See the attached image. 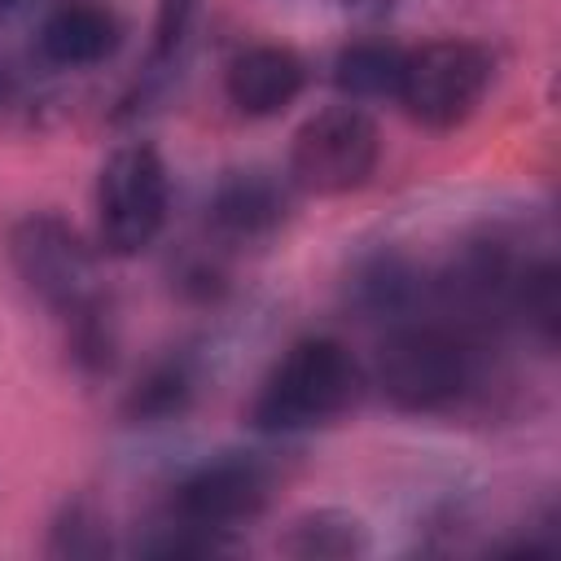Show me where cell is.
Wrapping results in <instances>:
<instances>
[{
    "label": "cell",
    "instance_id": "cell-1",
    "mask_svg": "<svg viewBox=\"0 0 561 561\" xmlns=\"http://www.w3.org/2000/svg\"><path fill=\"white\" fill-rule=\"evenodd\" d=\"M9 259L18 276L57 311L70 320L75 346L83 359H105L110 355V333H105V302L96 285V263L88 245L75 237L53 215H31L9 232Z\"/></svg>",
    "mask_w": 561,
    "mask_h": 561
},
{
    "label": "cell",
    "instance_id": "cell-2",
    "mask_svg": "<svg viewBox=\"0 0 561 561\" xmlns=\"http://www.w3.org/2000/svg\"><path fill=\"white\" fill-rule=\"evenodd\" d=\"M359 386H364L359 364L342 342L302 337L263 377V386L250 403V421L272 434L311 430V425L342 416L359 399Z\"/></svg>",
    "mask_w": 561,
    "mask_h": 561
},
{
    "label": "cell",
    "instance_id": "cell-3",
    "mask_svg": "<svg viewBox=\"0 0 561 561\" xmlns=\"http://www.w3.org/2000/svg\"><path fill=\"white\" fill-rule=\"evenodd\" d=\"M491 83V57L473 39H434L416 53H403V75H399V101L408 114L430 127V131H451L460 127L482 92Z\"/></svg>",
    "mask_w": 561,
    "mask_h": 561
},
{
    "label": "cell",
    "instance_id": "cell-4",
    "mask_svg": "<svg viewBox=\"0 0 561 561\" xmlns=\"http://www.w3.org/2000/svg\"><path fill=\"white\" fill-rule=\"evenodd\" d=\"M101 245L118 259L140 254L167 224V167L153 145H118L96 175Z\"/></svg>",
    "mask_w": 561,
    "mask_h": 561
},
{
    "label": "cell",
    "instance_id": "cell-5",
    "mask_svg": "<svg viewBox=\"0 0 561 561\" xmlns=\"http://www.w3.org/2000/svg\"><path fill=\"white\" fill-rule=\"evenodd\" d=\"M377 123L355 105L311 114L289 145V175L298 188L333 197L359 188L377 167Z\"/></svg>",
    "mask_w": 561,
    "mask_h": 561
},
{
    "label": "cell",
    "instance_id": "cell-6",
    "mask_svg": "<svg viewBox=\"0 0 561 561\" xmlns=\"http://www.w3.org/2000/svg\"><path fill=\"white\" fill-rule=\"evenodd\" d=\"M469 373H473L469 346L456 333L434 329V324H412V329L390 333L377 355L381 390L399 408H412V412L451 403L469 386Z\"/></svg>",
    "mask_w": 561,
    "mask_h": 561
},
{
    "label": "cell",
    "instance_id": "cell-7",
    "mask_svg": "<svg viewBox=\"0 0 561 561\" xmlns=\"http://www.w3.org/2000/svg\"><path fill=\"white\" fill-rule=\"evenodd\" d=\"M267 491H272V478L259 456L224 451L175 482L171 517L180 522V530L224 535V530L250 522L267 504Z\"/></svg>",
    "mask_w": 561,
    "mask_h": 561
},
{
    "label": "cell",
    "instance_id": "cell-8",
    "mask_svg": "<svg viewBox=\"0 0 561 561\" xmlns=\"http://www.w3.org/2000/svg\"><path fill=\"white\" fill-rule=\"evenodd\" d=\"M118 44H123V22L105 0H61L39 22V57L61 70L96 66L114 57Z\"/></svg>",
    "mask_w": 561,
    "mask_h": 561
},
{
    "label": "cell",
    "instance_id": "cell-9",
    "mask_svg": "<svg viewBox=\"0 0 561 561\" xmlns=\"http://www.w3.org/2000/svg\"><path fill=\"white\" fill-rule=\"evenodd\" d=\"M224 83H228V101L241 114L267 118V114H280L302 92L307 66L298 61V53H289L280 44H254L232 57Z\"/></svg>",
    "mask_w": 561,
    "mask_h": 561
},
{
    "label": "cell",
    "instance_id": "cell-10",
    "mask_svg": "<svg viewBox=\"0 0 561 561\" xmlns=\"http://www.w3.org/2000/svg\"><path fill=\"white\" fill-rule=\"evenodd\" d=\"M285 206H289L285 188L267 171H232L219 180L210 197V219L224 237L254 241V237H267L285 219Z\"/></svg>",
    "mask_w": 561,
    "mask_h": 561
},
{
    "label": "cell",
    "instance_id": "cell-11",
    "mask_svg": "<svg viewBox=\"0 0 561 561\" xmlns=\"http://www.w3.org/2000/svg\"><path fill=\"white\" fill-rule=\"evenodd\" d=\"M399 75H403V53L394 44H377V39L351 44L337 57V70H333L337 88L346 96H359V101H368V96H394L399 92Z\"/></svg>",
    "mask_w": 561,
    "mask_h": 561
},
{
    "label": "cell",
    "instance_id": "cell-12",
    "mask_svg": "<svg viewBox=\"0 0 561 561\" xmlns=\"http://www.w3.org/2000/svg\"><path fill=\"white\" fill-rule=\"evenodd\" d=\"M188 399H193V368H188V359H167V364L149 368L136 381V390L127 399V416L162 421V416H175Z\"/></svg>",
    "mask_w": 561,
    "mask_h": 561
},
{
    "label": "cell",
    "instance_id": "cell-13",
    "mask_svg": "<svg viewBox=\"0 0 561 561\" xmlns=\"http://www.w3.org/2000/svg\"><path fill=\"white\" fill-rule=\"evenodd\" d=\"M289 557H351L364 548V526L346 513H311L280 539Z\"/></svg>",
    "mask_w": 561,
    "mask_h": 561
},
{
    "label": "cell",
    "instance_id": "cell-14",
    "mask_svg": "<svg viewBox=\"0 0 561 561\" xmlns=\"http://www.w3.org/2000/svg\"><path fill=\"white\" fill-rule=\"evenodd\" d=\"M193 9H197V0H158V39H153V61H167L175 48H180V39H184V31H188V18H193Z\"/></svg>",
    "mask_w": 561,
    "mask_h": 561
},
{
    "label": "cell",
    "instance_id": "cell-15",
    "mask_svg": "<svg viewBox=\"0 0 561 561\" xmlns=\"http://www.w3.org/2000/svg\"><path fill=\"white\" fill-rule=\"evenodd\" d=\"M394 4L399 0H342V9L355 13V18H386Z\"/></svg>",
    "mask_w": 561,
    "mask_h": 561
},
{
    "label": "cell",
    "instance_id": "cell-16",
    "mask_svg": "<svg viewBox=\"0 0 561 561\" xmlns=\"http://www.w3.org/2000/svg\"><path fill=\"white\" fill-rule=\"evenodd\" d=\"M13 4H22V0H0V13H4V9H13Z\"/></svg>",
    "mask_w": 561,
    "mask_h": 561
},
{
    "label": "cell",
    "instance_id": "cell-17",
    "mask_svg": "<svg viewBox=\"0 0 561 561\" xmlns=\"http://www.w3.org/2000/svg\"><path fill=\"white\" fill-rule=\"evenodd\" d=\"M0 105H4V70H0Z\"/></svg>",
    "mask_w": 561,
    "mask_h": 561
}]
</instances>
